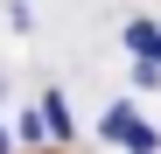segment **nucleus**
I'll return each instance as SVG.
<instances>
[{
	"label": "nucleus",
	"mask_w": 161,
	"mask_h": 154,
	"mask_svg": "<svg viewBox=\"0 0 161 154\" xmlns=\"http://www.w3.org/2000/svg\"><path fill=\"white\" fill-rule=\"evenodd\" d=\"M154 42H161L154 21H126V49H133V56H154Z\"/></svg>",
	"instance_id": "nucleus-3"
},
{
	"label": "nucleus",
	"mask_w": 161,
	"mask_h": 154,
	"mask_svg": "<svg viewBox=\"0 0 161 154\" xmlns=\"http://www.w3.org/2000/svg\"><path fill=\"white\" fill-rule=\"evenodd\" d=\"M154 84H161V63L140 56V63H133V91H154Z\"/></svg>",
	"instance_id": "nucleus-5"
},
{
	"label": "nucleus",
	"mask_w": 161,
	"mask_h": 154,
	"mask_svg": "<svg viewBox=\"0 0 161 154\" xmlns=\"http://www.w3.org/2000/svg\"><path fill=\"white\" fill-rule=\"evenodd\" d=\"M154 63H161V42H154Z\"/></svg>",
	"instance_id": "nucleus-9"
},
{
	"label": "nucleus",
	"mask_w": 161,
	"mask_h": 154,
	"mask_svg": "<svg viewBox=\"0 0 161 154\" xmlns=\"http://www.w3.org/2000/svg\"><path fill=\"white\" fill-rule=\"evenodd\" d=\"M98 133L126 147L133 133H140V105H133V98H119V105H105V119H98Z\"/></svg>",
	"instance_id": "nucleus-1"
},
{
	"label": "nucleus",
	"mask_w": 161,
	"mask_h": 154,
	"mask_svg": "<svg viewBox=\"0 0 161 154\" xmlns=\"http://www.w3.org/2000/svg\"><path fill=\"white\" fill-rule=\"evenodd\" d=\"M0 98H7V77H0Z\"/></svg>",
	"instance_id": "nucleus-8"
},
{
	"label": "nucleus",
	"mask_w": 161,
	"mask_h": 154,
	"mask_svg": "<svg viewBox=\"0 0 161 154\" xmlns=\"http://www.w3.org/2000/svg\"><path fill=\"white\" fill-rule=\"evenodd\" d=\"M14 140H21V147H42V140H49V119H42V112H28V119L14 126Z\"/></svg>",
	"instance_id": "nucleus-4"
},
{
	"label": "nucleus",
	"mask_w": 161,
	"mask_h": 154,
	"mask_svg": "<svg viewBox=\"0 0 161 154\" xmlns=\"http://www.w3.org/2000/svg\"><path fill=\"white\" fill-rule=\"evenodd\" d=\"M0 154H7V126H0Z\"/></svg>",
	"instance_id": "nucleus-7"
},
{
	"label": "nucleus",
	"mask_w": 161,
	"mask_h": 154,
	"mask_svg": "<svg viewBox=\"0 0 161 154\" xmlns=\"http://www.w3.org/2000/svg\"><path fill=\"white\" fill-rule=\"evenodd\" d=\"M42 119H49V140H70L77 126H70V105H63V91H42V105H35Z\"/></svg>",
	"instance_id": "nucleus-2"
},
{
	"label": "nucleus",
	"mask_w": 161,
	"mask_h": 154,
	"mask_svg": "<svg viewBox=\"0 0 161 154\" xmlns=\"http://www.w3.org/2000/svg\"><path fill=\"white\" fill-rule=\"evenodd\" d=\"M126 154H161V133H154V126H140V133L126 140Z\"/></svg>",
	"instance_id": "nucleus-6"
}]
</instances>
